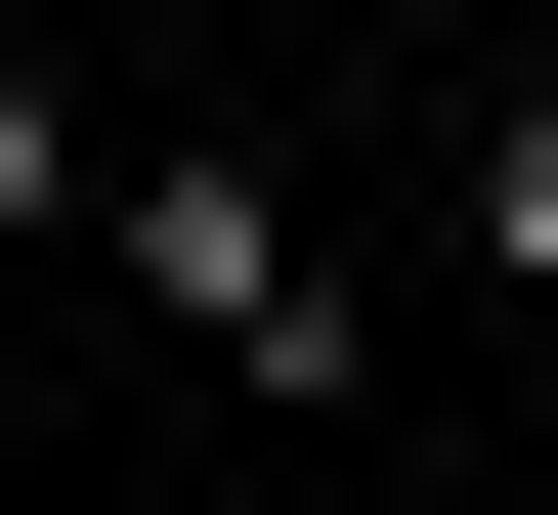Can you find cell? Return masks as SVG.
Returning a JSON list of instances; mask_svg holds the SVG:
<instances>
[{
    "label": "cell",
    "mask_w": 558,
    "mask_h": 515,
    "mask_svg": "<svg viewBox=\"0 0 558 515\" xmlns=\"http://www.w3.org/2000/svg\"><path fill=\"white\" fill-rule=\"evenodd\" d=\"M86 258H130V301H172V344H215V387H258V430H301V387H344V344H387V301H344V258H301V172H86Z\"/></svg>",
    "instance_id": "6da1fadb"
},
{
    "label": "cell",
    "mask_w": 558,
    "mask_h": 515,
    "mask_svg": "<svg viewBox=\"0 0 558 515\" xmlns=\"http://www.w3.org/2000/svg\"><path fill=\"white\" fill-rule=\"evenodd\" d=\"M473 258H558V86H515V130H473Z\"/></svg>",
    "instance_id": "7a4b0ae2"
},
{
    "label": "cell",
    "mask_w": 558,
    "mask_h": 515,
    "mask_svg": "<svg viewBox=\"0 0 558 515\" xmlns=\"http://www.w3.org/2000/svg\"><path fill=\"white\" fill-rule=\"evenodd\" d=\"M44 216H86V130H44V86H0V258H44Z\"/></svg>",
    "instance_id": "3957f363"
}]
</instances>
